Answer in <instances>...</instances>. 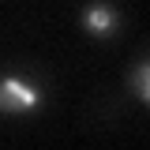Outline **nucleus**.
Instances as JSON below:
<instances>
[{"label": "nucleus", "mask_w": 150, "mask_h": 150, "mask_svg": "<svg viewBox=\"0 0 150 150\" xmlns=\"http://www.w3.org/2000/svg\"><path fill=\"white\" fill-rule=\"evenodd\" d=\"M38 94L26 86V83H19V79H4L0 83V109H26V105H34Z\"/></svg>", "instance_id": "obj_1"}, {"label": "nucleus", "mask_w": 150, "mask_h": 150, "mask_svg": "<svg viewBox=\"0 0 150 150\" xmlns=\"http://www.w3.org/2000/svg\"><path fill=\"white\" fill-rule=\"evenodd\" d=\"M86 26H90L94 34H105L112 26V11H105V8H94L90 15H86Z\"/></svg>", "instance_id": "obj_2"}, {"label": "nucleus", "mask_w": 150, "mask_h": 150, "mask_svg": "<svg viewBox=\"0 0 150 150\" xmlns=\"http://www.w3.org/2000/svg\"><path fill=\"white\" fill-rule=\"evenodd\" d=\"M135 90H143L150 98V64L146 68H139V71H135Z\"/></svg>", "instance_id": "obj_3"}]
</instances>
